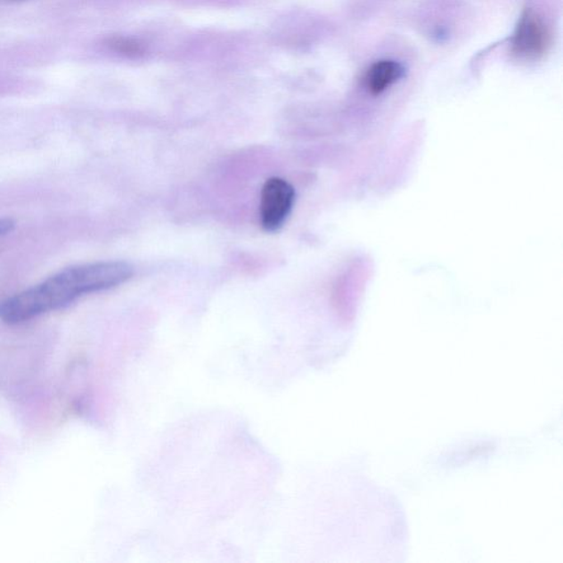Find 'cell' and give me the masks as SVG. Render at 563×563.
I'll list each match as a JSON object with an SVG mask.
<instances>
[{
	"instance_id": "6da1fadb",
	"label": "cell",
	"mask_w": 563,
	"mask_h": 563,
	"mask_svg": "<svg viewBox=\"0 0 563 563\" xmlns=\"http://www.w3.org/2000/svg\"><path fill=\"white\" fill-rule=\"evenodd\" d=\"M134 267L124 261L70 266L51 278L0 302V321L18 325L69 306L86 295L124 284Z\"/></svg>"
},
{
	"instance_id": "7a4b0ae2",
	"label": "cell",
	"mask_w": 563,
	"mask_h": 563,
	"mask_svg": "<svg viewBox=\"0 0 563 563\" xmlns=\"http://www.w3.org/2000/svg\"><path fill=\"white\" fill-rule=\"evenodd\" d=\"M295 190L279 177L269 178L261 193V224L266 232L279 230L293 208Z\"/></svg>"
},
{
	"instance_id": "277c9868",
	"label": "cell",
	"mask_w": 563,
	"mask_h": 563,
	"mask_svg": "<svg viewBox=\"0 0 563 563\" xmlns=\"http://www.w3.org/2000/svg\"><path fill=\"white\" fill-rule=\"evenodd\" d=\"M405 77V68L394 60L378 61L365 75V86L373 95H379Z\"/></svg>"
},
{
	"instance_id": "3957f363",
	"label": "cell",
	"mask_w": 563,
	"mask_h": 563,
	"mask_svg": "<svg viewBox=\"0 0 563 563\" xmlns=\"http://www.w3.org/2000/svg\"><path fill=\"white\" fill-rule=\"evenodd\" d=\"M511 45L514 53L522 58L534 59L545 53L548 35L541 19L532 12H525L516 28Z\"/></svg>"
},
{
	"instance_id": "8992f818",
	"label": "cell",
	"mask_w": 563,
	"mask_h": 563,
	"mask_svg": "<svg viewBox=\"0 0 563 563\" xmlns=\"http://www.w3.org/2000/svg\"><path fill=\"white\" fill-rule=\"evenodd\" d=\"M16 224L11 218H0V238L7 236L15 229Z\"/></svg>"
},
{
	"instance_id": "5b68a950",
	"label": "cell",
	"mask_w": 563,
	"mask_h": 563,
	"mask_svg": "<svg viewBox=\"0 0 563 563\" xmlns=\"http://www.w3.org/2000/svg\"><path fill=\"white\" fill-rule=\"evenodd\" d=\"M111 45L119 53H123L126 54H135L140 53L139 45L135 44V42H131L126 39H114L111 41Z\"/></svg>"
}]
</instances>
